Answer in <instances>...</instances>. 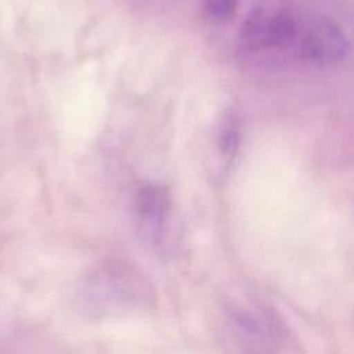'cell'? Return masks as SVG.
<instances>
[{"label": "cell", "mask_w": 354, "mask_h": 354, "mask_svg": "<svg viewBox=\"0 0 354 354\" xmlns=\"http://www.w3.org/2000/svg\"><path fill=\"white\" fill-rule=\"evenodd\" d=\"M241 142V130L238 119L234 113H227L218 130V149L225 158H232Z\"/></svg>", "instance_id": "6"}, {"label": "cell", "mask_w": 354, "mask_h": 354, "mask_svg": "<svg viewBox=\"0 0 354 354\" xmlns=\"http://www.w3.org/2000/svg\"><path fill=\"white\" fill-rule=\"evenodd\" d=\"M227 329L235 346L246 354H272L279 333L272 319L263 311L234 307L227 311Z\"/></svg>", "instance_id": "4"}, {"label": "cell", "mask_w": 354, "mask_h": 354, "mask_svg": "<svg viewBox=\"0 0 354 354\" xmlns=\"http://www.w3.org/2000/svg\"><path fill=\"white\" fill-rule=\"evenodd\" d=\"M134 209L142 239L151 245H158L163 236L170 210L169 189L156 183L140 185L134 196Z\"/></svg>", "instance_id": "5"}, {"label": "cell", "mask_w": 354, "mask_h": 354, "mask_svg": "<svg viewBox=\"0 0 354 354\" xmlns=\"http://www.w3.org/2000/svg\"><path fill=\"white\" fill-rule=\"evenodd\" d=\"M296 44L301 58L317 65L340 62L350 53L346 33L329 17H317L300 28Z\"/></svg>", "instance_id": "3"}, {"label": "cell", "mask_w": 354, "mask_h": 354, "mask_svg": "<svg viewBox=\"0 0 354 354\" xmlns=\"http://www.w3.org/2000/svg\"><path fill=\"white\" fill-rule=\"evenodd\" d=\"M300 26L296 18L277 8H256L242 21L239 41L250 51L282 50L297 43Z\"/></svg>", "instance_id": "2"}, {"label": "cell", "mask_w": 354, "mask_h": 354, "mask_svg": "<svg viewBox=\"0 0 354 354\" xmlns=\"http://www.w3.org/2000/svg\"><path fill=\"white\" fill-rule=\"evenodd\" d=\"M147 299L148 283L133 270L120 266H105L83 285V301L93 313L124 310Z\"/></svg>", "instance_id": "1"}, {"label": "cell", "mask_w": 354, "mask_h": 354, "mask_svg": "<svg viewBox=\"0 0 354 354\" xmlns=\"http://www.w3.org/2000/svg\"><path fill=\"white\" fill-rule=\"evenodd\" d=\"M203 8L212 19L217 22H227L230 21L236 10L239 0H202Z\"/></svg>", "instance_id": "7"}]
</instances>
